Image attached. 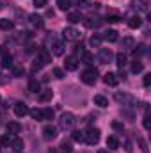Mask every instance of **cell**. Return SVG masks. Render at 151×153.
<instances>
[{"instance_id":"cell-26","label":"cell","mask_w":151,"mask_h":153,"mask_svg":"<svg viewBox=\"0 0 151 153\" xmlns=\"http://www.w3.org/2000/svg\"><path fill=\"white\" fill-rule=\"evenodd\" d=\"M29 114L36 121H43V109H32V111H29Z\"/></svg>"},{"instance_id":"cell-40","label":"cell","mask_w":151,"mask_h":153,"mask_svg":"<svg viewBox=\"0 0 151 153\" xmlns=\"http://www.w3.org/2000/svg\"><path fill=\"white\" fill-rule=\"evenodd\" d=\"M23 73H25V70H23V68H20V66L13 68V75H14V76H23Z\"/></svg>"},{"instance_id":"cell-13","label":"cell","mask_w":151,"mask_h":153,"mask_svg":"<svg viewBox=\"0 0 151 153\" xmlns=\"http://www.w3.org/2000/svg\"><path fill=\"white\" fill-rule=\"evenodd\" d=\"M64 66H66V70H68V71H75L76 68H78V59H76V57H73V55L66 57Z\"/></svg>"},{"instance_id":"cell-42","label":"cell","mask_w":151,"mask_h":153,"mask_svg":"<svg viewBox=\"0 0 151 153\" xmlns=\"http://www.w3.org/2000/svg\"><path fill=\"white\" fill-rule=\"evenodd\" d=\"M53 75H55V78H64V71L61 68H55L53 70Z\"/></svg>"},{"instance_id":"cell-34","label":"cell","mask_w":151,"mask_h":153,"mask_svg":"<svg viewBox=\"0 0 151 153\" xmlns=\"http://www.w3.org/2000/svg\"><path fill=\"white\" fill-rule=\"evenodd\" d=\"M89 45H91L93 48H98V46L101 45V36H96V34H94L93 38L89 39Z\"/></svg>"},{"instance_id":"cell-21","label":"cell","mask_w":151,"mask_h":153,"mask_svg":"<svg viewBox=\"0 0 151 153\" xmlns=\"http://www.w3.org/2000/svg\"><path fill=\"white\" fill-rule=\"evenodd\" d=\"M29 91H30V93H39V91H41L39 80H36V78H30V80H29Z\"/></svg>"},{"instance_id":"cell-22","label":"cell","mask_w":151,"mask_h":153,"mask_svg":"<svg viewBox=\"0 0 151 153\" xmlns=\"http://www.w3.org/2000/svg\"><path fill=\"white\" fill-rule=\"evenodd\" d=\"M94 103H96L98 107H109V100H107L103 94H96V96H94Z\"/></svg>"},{"instance_id":"cell-48","label":"cell","mask_w":151,"mask_h":153,"mask_svg":"<svg viewBox=\"0 0 151 153\" xmlns=\"http://www.w3.org/2000/svg\"><path fill=\"white\" fill-rule=\"evenodd\" d=\"M124 150L126 152H132V143L130 141H124Z\"/></svg>"},{"instance_id":"cell-25","label":"cell","mask_w":151,"mask_h":153,"mask_svg":"<svg viewBox=\"0 0 151 153\" xmlns=\"http://www.w3.org/2000/svg\"><path fill=\"white\" fill-rule=\"evenodd\" d=\"M13 27H14V23L11 22V20H0V30H13Z\"/></svg>"},{"instance_id":"cell-20","label":"cell","mask_w":151,"mask_h":153,"mask_svg":"<svg viewBox=\"0 0 151 153\" xmlns=\"http://www.w3.org/2000/svg\"><path fill=\"white\" fill-rule=\"evenodd\" d=\"M29 20H30V25H32V27H38V29L43 27V18L38 16V14H30V16H29Z\"/></svg>"},{"instance_id":"cell-17","label":"cell","mask_w":151,"mask_h":153,"mask_svg":"<svg viewBox=\"0 0 151 153\" xmlns=\"http://www.w3.org/2000/svg\"><path fill=\"white\" fill-rule=\"evenodd\" d=\"M142 25V18L141 16H132L130 20H128V27L130 29H139Z\"/></svg>"},{"instance_id":"cell-41","label":"cell","mask_w":151,"mask_h":153,"mask_svg":"<svg viewBox=\"0 0 151 153\" xmlns=\"http://www.w3.org/2000/svg\"><path fill=\"white\" fill-rule=\"evenodd\" d=\"M139 144H141V150H142L144 153H148V152H150V148H148V143H146L144 139H139Z\"/></svg>"},{"instance_id":"cell-15","label":"cell","mask_w":151,"mask_h":153,"mask_svg":"<svg viewBox=\"0 0 151 153\" xmlns=\"http://www.w3.org/2000/svg\"><path fill=\"white\" fill-rule=\"evenodd\" d=\"M20 130H21L20 123H16V121H9V123H7V134L16 135V134H20Z\"/></svg>"},{"instance_id":"cell-16","label":"cell","mask_w":151,"mask_h":153,"mask_svg":"<svg viewBox=\"0 0 151 153\" xmlns=\"http://www.w3.org/2000/svg\"><path fill=\"white\" fill-rule=\"evenodd\" d=\"M121 46H123V50H132L135 46V39L132 38V36H126V38H123V41H121Z\"/></svg>"},{"instance_id":"cell-24","label":"cell","mask_w":151,"mask_h":153,"mask_svg":"<svg viewBox=\"0 0 151 153\" xmlns=\"http://www.w3.org/2000/svg\"><path fill=\"white\" fill-rule=\"evenodd\" d=\"M11 148L14 150V152H23V141L21 139H13V143H11Z\"/></svg>"},{"instance_id":"cell-12","label":"cell","mask_w":151,"mask_h":153,"mask_svg":"<svg viewBox=\"0 0 151 153\" xmlns=\"http://www.w3.org/2000/svg\"><path fill=\"white\" fill-rule=\"evenodd\" d=\"M14 114L18 116V117H25V116L29 114V107H27L25 103L18 102V103L14 105Z\"/></svg>"},{"instance_id":"cell-28","label":"cell","mask_w":151,"mask_h":153,"mask_svg":"<svg viewBox=\"0 0 151 153\" xmlns=\"http://www.w3.org/2000/svg\"><path fill=\"white\" fill-rule=\"evenodd\" d=\"M115 61H117V66H119V68H124L128 59H126V55L121 52V53H117V55H115Z\"/></svg>"},{"instance_id":"cell-18","label":"cell","mask_w":151,"mask_h":153,"mask_svg":"<svg viewBox=\"0 0 151 153\" xmlns=\"http://www.w3.org/2000/svg\"><path fill=\"white\" fill-rule=\"evenodd\" d=\"M148 50H146V45L144 43H139L137 46H133V57L137 59V57H141V55H144Z\"/></svg>"},{"instance_id":"cell-1","label":"cell","mask_w":151,"mask_h":153,"mask_svg":"<svg viewBox=\"0 0 151 153\" xmlns=\"http://www.w3.org/2000/svg\"><path fill=\"white\" fill-rule=\"evenodd\" d=\"M46 45L52 48V53H53V55H64V43L59 41L53 34L46 38Z\"/></svg>"},{"instance_id":"cell-27","label":"cell","mask_w":151,"mask_h":153,"mask_svg":"<svg viewBox=\"0 0 151 153\" xmlns=\"http://www.w3.org/2000/svg\"><path fill=\"white\" fill-rule=\"evenodd\" d=\"M2 66H4V68H11V66H13V57H11L9 53H4V55H2Z\"/></svg>"},{"instance_id":"cell-44","label":"cell","mask_w":151,"mask_h":153,"mask_svg":"<svg viewBox=\"0 0 151 153\" xmlns=\"http://www.w3.org/2000/svg\"><path fill=\"white\" fill-rule=\"evenodd\" d=\"M144 128H146V130H150V128H151V123H150V114H146V116H144Z\"/></svg>"},{"instance_id":"cell-37","label":"cell","mask_w":151,"mask_h":153,"mask_svg":"<svg viewBox=\"0 0 151 153\" xmlns=\"http://www.w3.org/2000/svg\"><path fill=\"white\" fill-rule=\"evenodd\" d=\"M73 141H76V143H82L84 141V132L82 130H75L73 132Z\"/></svg>"},{"instance_id":"cell-45","label":"cell","mask_w":151,"mask_h":153,"mask_svg":"<svg viewBox=\"0 0 151 153\" xmlns=\"http://www.w3.org/2000/svg\"><path fill=\"white\" fill-rule=\"evenodd\" d=\"M150 85H151V73H148L144 76V87H150Z\"/></svg>"},{"instance_id":"cell-6","label":"cell","mask_w":151,"mask_h":153,"mask_svg":"<svg viewBox=\"0 0 151 153\" xmlns=\"http://www.w3.org/2000/svg\"><path fill=\"white\" fill-rule=\"evenodd\" d=\"M62 38L66 39V41H78L80 39V32L76 29H73V27H66L62 30Z\"/></svg>"},{"instance_id":"cell-33","label":"cell","mask_w":151,"mask_h":153,"mask_svg":"<svg viewBox=\"0 0 151 153\" xmlns=\"http://www.w3.org/2000/svg\"><path fill=\"white\" fill-rule=\"evenodd\" d=\"M14 137H16V135H11V134H9V135H2V137H0V144H2V146H7V144L13 143Z\"/></svg>"},{"instance_id":"cell-35","label":"cell","mask_w":151,"mask_h":153,"mask_svg":"<svg viewBox=\"0 0 151 153\" xmlns=\"http://www.w3.org/2000/svg\"><path fill=\"white\" fill-rule=\"evenodd\" d=\"M103 38L107 39V41H110V43H114V41H117V32L115 30H107Z\"/></svg>"},{"instance_id":"cell-29","label":"cell","mask_w":151,"mask_h":153,"mask_svg":"<svg viewBox=\"0 0 151 153\" xmlns=\"http://www.w3.org/2000/svg\"><path fill=\"white\" fill-rule=\"evenodd\" d=\"M142 70H144V64H142L141 61H137V59H135V62L132 64V73H135V75H137V73H141Z\"/></svg>"},{"instance_id":"cell-3","label":"cell","mask_w":151,"mask_h":153,"mask_svg":"<svg viewBox=\"0 0 151 153\" xmlns=\"http://www.w3.org/2000/svg\"><path fill=\"white\" fill-rule=\"evenodd\" d=\"M73 125H75V116L71 114V112H64V114L61 116L59 126L62 130H70V128H73Z\"/></svg>"},{"instance_id":"cell-46","label":"cell","mask_w":151,"mask_h":153,"mask_svg":"<svg viewBox=\"0 0 151 153\" xmlns=\"http://www.w3.org/2000/svg\"><path fill=\"white\" fill-rule=\"evenodd\" d=\"M34 5L36 7H44L46 5V0H34Z\"/></svg>"},{"instance_id":"cell-50","label":"cell","mask_w":151,"mask_h":153,"mask_svg":"<svg viewBox=\"0 0 151 153\" xmlns=\"http://www.w3.org/2000/svg\"><path fill=\"white\" fill-rule=\"evenodd\" d=\"M50 153H59L57 150H50Z\"/></svg>"},{"instance_id":"cell-10","label":"cell","mask_w":151,"mask_h":153,"mask_svg":"<svg viewBox=\"0 0 151 153\" xmlns=\"http://www.w3.org/2000/svg\"><path fill=\"white\" fill-rule=\"evenodd\" d=\"M132 9L139 13H148V0H132Z\"/></svg>"},{"instance_id":"cell-19","label":"cell","mask_w":151,"mask_h":153,"mask_svg":"<svg viewBox=\"0 0 151 153\" xmlns=\"http://www.w3.org/2000/svg\"><path fill=\"white\" fill-rule=\"evenodd\" d=\"M53 96V91L52 89H44V91H39V100L41 102H50Z\"/></svg>"},{"instance_id":"cell-49","label":"cell","mask_w":151,"mask_h":153,"mask_svg":"<svg viewBox=\"0 0 151 153\" xmlns=\"http://www.w3.org/2000/svg\"><path fill=\"white\" fill-rule=\"evenodd\" d=\"M98 153H109V152H107V150H100Z\"/></svg>"},{"instance_id":"cell-38","label":"cell","mask_w":151,"mask_h":153,"mask_svg":"<svg viewBox=\"0 0 151 153\" xmlns=\"http://www.w3.org/2000/svg\"><path fill=\"white\" fill-rule=\"evenodd\" d=\"M61 153H71V144L66 143V141H62L61 143Z\"/></svg>"},{"instance_id":"cell-31","label":"cell","mask_w":151,"mask_h":153,"mask_svg":"<svg viewBox=\"0 0 151 153\" xmlns=\"http://www.w3.org/2000/svg\"><path fill=\"white\" fill-rule=\"evenodd\" d=\"M57 5L61 11H68L71 7V0H57Z\"/></svg>"},{"instance_id":"cell-14","label":"cell","mask_w":151,"mask_h":153,"mask_svg":"<svg viewBox=\"0 0 151 153\" xmlns=\"http://www.w3.org/2000/svg\"><path fill=\"white\" fill-rule=\"evenodd\" d=\"M119 80H121V78L115 75V73H107V75L103 76V82H105L107 85H112V87L119 84Z\"/></svg>"},{"instance_id":"cell-9","label":"cell","mask_w":151,"mask_h":153,"mask_svg":"<svg viewBox=\"0 0 151 153\" xmlns=\"http://www.w3.org/2000/svg\"><path fill=\"white\" fill-rule=\"evenodd\" d=\"M55 137H57V130H55V126L48 125V126L43 128V139H44V141H53Z\"/></svg>"},{"instance_id":"cell-30","label":"cell","mask_w":151,"mask_h":153,"mask_svg":"<svg viewBox=\"0 0 151 153\" xmlns=\"http://www.w3.org/2000/svg\"><path fill=\"white\" fill-rule=\"evenodd\" d=\"M80 20H84V18L80 16V13H70V14H68V22H70V23H78Z\"/></svg>"},{"instance_id":"cell-36","label":"cell","mask_w":151,"mask_h":153,"mask_svg":"<svg viewBox=\"0 0 151 153\" xmlns=\"http://www.w3.org/2000/svg\"><path fill=\"white\" fill-rule=\"evenodd\" d=\"M53 119V111L52 109H43V121H50Z\"/></svg>"},{"instance_id":"cell-7","label":"cell","mask_w":151,"mask_h":153,"mask_svg":"<svg viewBox=\"0 0 151 153\" xmlns=\"http://www.w3.org/2000/svg\"><path fill=\"white\" fill-rule=\"evenodd\" d=\"M115 100L123 105H133L135 103V98L132 94H126V93H115Z\"/></svg>"},{"instance_id":"cell-11","label":"cell","mask_w":151,"mask_h":153,"mask_svg":"<svg viewBox=\"0 0 151 153\" xmlns=\"http://www.w3.org/2000/svg\"><path fill=\"white\" fill-rule=\"evenodd\" d=\"M98 59H100V62H101V64H109V62L112 61V52H110V50H107V48H101V50H100Z\"/></svg>"},{"instance_id":"cell-39","label":"cell","mask_w":151,"mask_h":153,"mask_svg":"<svg viewBox=\"0 0 151 153\" xmlns=\"http://www.w3.org/2000/svg\"><path fill=\"white\" fill-rule=\"evenodd\" d=\"M75 4L80 7V9H85V7H89V5H91V0H76Z\"/></svg>"},{"instance_id":"cell-5","label":"cell","mask_w":151,"mask_h":153,"mask_svg":"<svg viewBox=\"0 0 151 153\" xmlns=\"http://www.w3.org/2000/svg\"><path fill=\"white\" fill-rule=\"evenodd\" d=\"M36 62H39L41 66L50 64V62H52V53H50L46 48H41V50H38V59H36Z\"/></svg>"},{"instance_id":"cell-2","label":"cell","mask_w":151,"mask_h":153,"mask_svg":"<svg viewBox=\"0 0 151 153\" xmlns=\"http://www.w3.org/2000/svg\"><path fill=\"white\" fill-rule=\"evenodd\" d=\"M84 141L87 143V144H98V141H100V130L98 128H89L87 132H84Z\"/></svg>"},{"instance_id":"cell-47","label":"cell","mask_w":151,"mask_h":153,"mask_svg":"<svg viewBox=\"0 0 151 153\" xmlns=\"http://www.w3.org/2000/svg\"><path fill=\"white\" fill-rule=\"evenodd\" d=\"M107 22L115 23V22H119V16H115V14H112V16H107Z\"/></svg>"},{"instance_id":"cell-8","label":"cell","mask_w":151,"mask_h":153,"mask_svg":"<svg viewBox=\"0 0 151 153\" xmlns=\"http://www.w3.org/2000/svg\"><path fill=\"white\" fill-rule=\"evenodd\" d=\"M76 52L80 53V59H82V62H85V64H93V61H94V55H93L91 52L84 50L82 46H76Z\"/></svg>"},{"instance_id":"cell-32","label":"cell","mask_w":151,"mask_h":153,"mask_svg":"<svg viewBox=\"0 0 151 153\" xmlns=\"http://www.w3.org/2000/svg\"><path fill=\"white\" fill-rule=\"evenodd\" d=\"M84 25H85L87 29H96V27L100 25V22H94L93 18H85V20H84Z\"/></svg>"},{"instance_id":"cell-23","label":"cell","mask_w":151,"mask_h":153,"mask_svg":"<svg viewBox=\"0 0 151 153\" xmlns=\"http://www.w3.org/2000/svg\"><path fill=\"white\" fill-rule=\"evenodd\" d=\"M107 148H110V150H115V148H119V139H117L115 135H110V137H107Z\"/></svg>"},{"instance_id":"cell-51","label":"cell","mask_w":151,"mask_h":153,"mask_svg":"<svg viewBox=\"0 0 151 153\" xmlns=\"http://www.w3.org/2000/svg\"><path fill=\"white\" fill-rule=\"evenodd\" d=\"M0 9H4V4H2V2H0Z\"/></svg>"},{"instance_id":"cell-43","label":"cell","mask_w":151,"mask_h":153,"mask_svg":"<svg viewBox=\"0 0 151 153\" xmlns=\"http://www.w3.org/2000/svg\"><path fill=\"white\" fill-rule=\"evenodd\" d=\"M112 128H114V130H117V132H123V125H121L119 121H114V123H112Z\"/></svg>"},{"instance_id":"cell-4","label":"cell","mask_w":151,"mask_h":153,"mask_svg":"<svg viewBox=\"0 0 151 153\" xmlns=\"http://www.w3.org/2000/svg\"><path fill=\"white\" fill-rule=\"evenodd\" d=\"M80 78H82L84 84H87V85H94L96 80H98V71H96V70H87V71L82 73Z\"/></svg>"}]
</instances>
